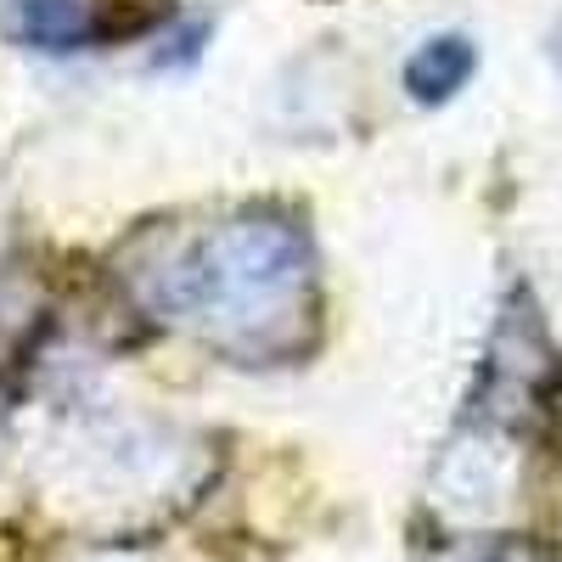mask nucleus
Returning a JSON list of instances; mask_svg holds the SVG:
<instances>
[{
    "label": "nucleus",
    "instance_id": "f257e3e1",
    "mask_svg": "<svg viewBox=\"0 0 562 562\" xmlns=\"http://www.w3.org/2000/svg\"><path fill=\"white\" fill-rule=\"evenodd\" d=\"M310 254L288 220H231L169 276V310L203 315L220 338H259L304 304Z\"/></svg>",
    "mask_w": 562,
    "mask_h": 562
},
{
    "label": "nucleus",
    "instance_id": "f03ea898",
    "mask_svg": "<svg viewBox=\"0 0 562 562\" xmlns=\"http://www.w3.org/2000/svg\"><path fill=\"white\" fill-rule=\"evenodd\" d=\"M467 74H473V45L445 34V40H428L422 52L405 63V85L416 102H445L456 97V90L467 85Z\"/></svg>",
    "mask_w": 562,
    "mask_h": 562
},
{
    "label": "nucleus",
    "instance_id": "7ed1b4c3",
    "mask_svg": "<svg viewBox=\"0 0 562 562\" xmlns=\"http://www.w3.org/2000/svg\"><path fill=\"white\" fill-rule=\"evenodd\" d=\"M18 29L45 52H68L90 34V0H18Z\"/></svg>",
    "mask_w": 562,
    "mask_h": 562
}]
</instances>
